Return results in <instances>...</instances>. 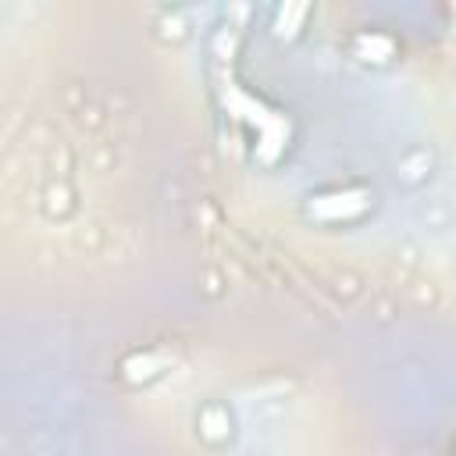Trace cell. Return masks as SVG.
<instances>
[{"instance_id": "cell-1", "label": "cell", "mask_w": 456, "mask_h": 456, "mask_svg": "<svg viewBox=\"0 0 456 456\" xmlns=\"http://www.w3.org/2000/svg\"><path fill=\"white\" fill-rule=\"evenodd\" d=\"M370 200H374L370 189L346 185V189H328V192L310 196L306 210H310V217H317V221H331V224H335V221H356L360 214H367Z\"/></svg>"}, {"instance_id": "cell-2", "label": "cell", "mask_w": 456, "mask_h": 456, "mask_svg": "<svg viewBox=\"0 0 456 456\" xmlns=\"http://www.w3.org/2000/svg\"><path fill=\"white\" fill-rule=\"evenodd\" d=\"M306 14H310V7H306V4H285V7H278L274 25H271V28H274V36H292Z\"/></svg>"}]
</instances>
